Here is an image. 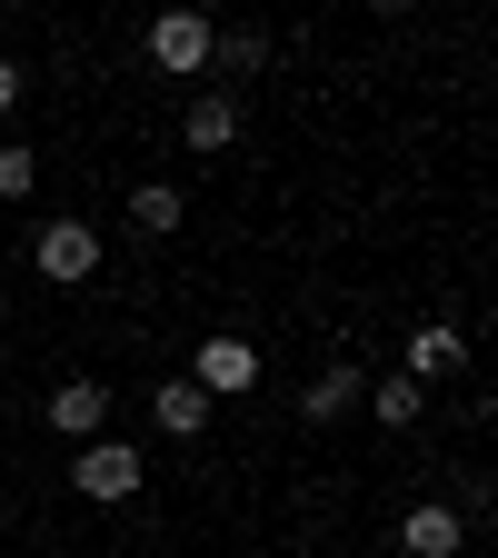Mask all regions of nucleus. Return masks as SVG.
I'll use <instances>...</instances> for the list:
<instances>
[{
  "instance_id": "11",
  "label": "nucleus",
  "mask_w": 498,
  "mask_h": 558,
  "mask_svg": "<svg viewBox=\"0 0 498 558\" xmlns=\"http://www.w3.org/2000/svg\"><path fill=\"white\" fill-rule=\"evenodd\" d=\"M360 409L379 418V429H418V409H429V389H418V379H399V369H389V379H369V399H360Z\"/></svg>"
},
{
  "instance_id": "2",
  "label": "nucleus",
  "mask_w": 498,
  "mask_h": 558,
  "mask_svg": "<svg viewBox=\"0 0 498 558\" xmlns=\"http://www.w3.org/2000/svg\"><path fill=\"white\" fill-rule=\"evenodd\" d=\"M139 449L130 439H90L81 459H70V488H81V499H100V509H120V499H139Z\"/></svg>"
},
{
  "instance_id": "13",
  "label": "nucleus",
  "mask_w": 498,
  "mask_h": 558,
  "mask_svg": "<svg viewBox=\"0 0 498 558\" xmlns=\"http://www.w3.org/2000/svg\"><path fill=\"white\" fill-rule=\"evenodd\" d=\"M31 190H40V150L11 140V150H0V199H31Z\"/></svg>"
},
{
  "instance_id": "9",
  "label": "nucleus",
  "mask_w": 498,
  "mask_h": 558,
  "mask_svg": "<svg viewBox=\"0 0 498 558\" xmlns=\"http://www.w3.org/2000/svg\"><path fill=\"white\" fill-rule=\"evenodd\" d=\"M360 399H369V379H360V369H349V360H339V369H319V379L300 389V418H319V429H329V418H349V409H360Z\"/></svg>"
},
{
  "instance_id": "8",
  "label": "nucleus",
  "mask_w": 498,
  "mask_h": 558,
  "mask_svg": "<svg viewBox=\"0 0 498 558\" xmlns=\"http://www.w3.org/2000/svg\"><path fill=\"white\" fill-rule=\"evenodd\" d=\"M180 140H190L199 160H220L230 140H240V100H230V90H199V100H190V120H180Z\"/></svg>"
},
{
  "instance_id": "10",
  "label": "nucleus",
  "mask_w": 498,
  "mask_h": 558,
  "mask_svg": "<svg viewBox=\"0 0 498 558\" xmlns=\"http://www.w3.org/2000/svg\"><path fill=\"white\" fill-rule=\"evenodd\" d=\"M180 220H190V199H180L170 180H139V190H130V230H139V240H170Z\"/></svg>"
},
{
  "instance_id": "5",
  "label": "nucleus",
  "mask_w": 498,
  "mask_h": 558,
  "mask_svg": "<svg viewBox=\"0 0 498 558\" xmlns=\"http://www.w3.org/2000/svg\"><path fill=\"white\" fill-rule=\"evenodd\" d=\"M459 369H469V329H459V319H418V329H409L399 379H418V389H429V379H459Z\"/></svg>"
},
{
  "instance_id": "15",
  "label": "nucleus",
  "mask_w": 498,
  "mask_h": 558,
  "mask_svg": "<svg viewBox=\"0 0 498 558\" xmlns=\"http://www.w3.org/2000/svg\"><path fill=\"white\" fill-rule=\"evenodd\" d=\"M0 110H21V60H0Z\"/></svg>"
},
{
  "instance_id": "4",
  "label": "nucleus",
  "mask_w": 498,
  "mask_h": 558,
  "mask_svg": "<svg viewBox=\"0 0 498 558\" xmlns=\"http://www.w3.org/2000/svg\"><path fill=\"white\" fill-rule=\"evenodd\" d=\"M40 418H50L70 449H90V439H110V389H100V379H60V389L40 399Z\"/></svg>"
},
{
  "instance_id": "12",
  "label": "nucleus",
  "mask_w": 498,
  "mask_h": 558,
  "mask_svg": "<svg viewBox=\"0 0 498 558\" xmlns=\"http://www.w3.org/2000/svg\"><path fill=\"white\" fill-rule=\"evenodd\" d=\"M150 418H160L170 439H199V429H209V399H199L190 379H160V389H150Z\"/></svg>"
},
{
  "instance_id": "7",
  "label": "nucleus",
  "mask_w": 498,
  "mask_h": 558,
  "mask_svg": "<svg viewBox=\"0 0 498 558\" xmlns=\"http://www.w3.org/2000/svg\"><path fill=\"white\" fill-rule=\"evenodd\" d=\"M399 548H409V558H459V548H469V519L439 509V499H418V509L399 519Z\"/></svg>"
},
{
  "instance_id": "1",
  "label": "nucleus",
  "mask_w": 498,
  "mask_h": 558,
  "mask_svg": "<svg viewBox=\"0 0 498 558\" xmlns=\"http://www.w3.org/2000/svg\"><path fill=\"white\" fill-rule=\"evenodd\" d=\"M31 259H40L50 290H81V279H100V230L90 220H40L31 230Z\"/></svg>"
},
{
  "instance_id": "3",
  "label": "nucleus",
  "mask_w": 498,
  "mask_h": 558,
  "mask_svg": "<svg viewBox=\"0 0 498 558\" xmlns=\"http://www.w3.org/2000/svg\"><path fill=\"white\" fill-rule=\"evenodd\" d=\"M180 379H190L199 399H240V389L259 379V349H250L240 329H209V339H199V360H190Z\"/></svg>"
},
{
  "instance_id": "6",
  "label": "nucleus",
  "mask_w": 498,
  "mask_h": 558,
  "mask_svg": "<svg viewBox=\"0 0 498 558\" xmlns=\"http://www.w3.org/2000/svg\"><path fill=\"white\" fill-rule=\"evenodd\" d=\"M209 40H220V31H209L199 11H160L150 21V60L170 70V81H199V70H209Z\"/></svg>"
},
{
  "instance_id": "14",
  "label": "nucleus",
  "mask_w": 498,
  "mask_h": 558,
  "mask_svg": "<svg viewBox=\"0 0 498 558\" xmlns=\"http://www.w3.org/2000/svg\"><path fill=\"white\" fill-rule=\"evenodd\" d=\"M209 60H220V70H259L269 40H259V31H220V40H209Z\"/></svg>"
}]
</instances>
